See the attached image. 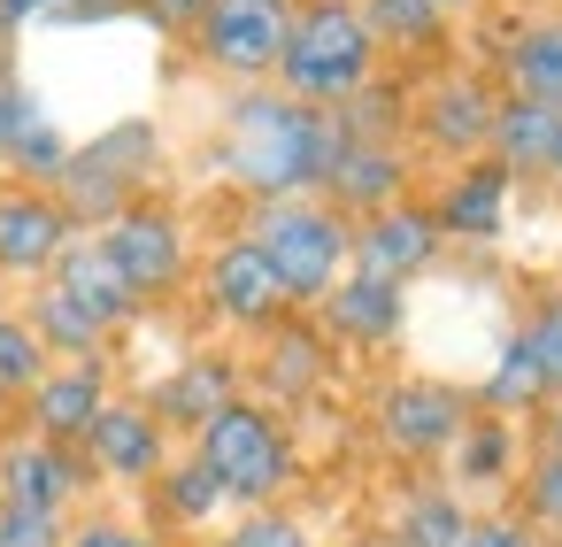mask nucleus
<instances>
[{"label": "nucleus", "instance_id": "f257e3e1", "mask_svg": "<svg viewBox=\"0 0 562 547\" xmlns=\"http://www.w3.org/2000/svg\"><path fill=\"white\" fill-rule=\"evenodd\" d=\"M339 155V116L324 109H301L293 93L278 86H239L224 101V124H216V147L209 163L247 193V201H308L324 186Z\"/></svg>", "mask_w": 562, "mask_h": 547}, {"label": "nucleus", "instance_id": "f03ea898", "mask_svg": "<svg viewBox=\"0 0 562 547\" xmlns=\"http://www.w3.org/2000/svg\"><path fill=\"white\" fill-rule=\"evenodd\" d=\"M378 78V40L362 24L355 0H293V24H285V55L270 70L278 93H293L301 109H347L362 86Z\"/></svg>", "mask_w": 562, "mask_h": 547}, {"label": "nucleus", "instance_id": "7ed1b4c3", "mask_svg": "<svg viewBox=\"0 0 562 547\" xmlns=\"http://www.w3.org/2000/svg\"><path fill=\"white\" fill-rule=\"evenodd\" d=\"M186 455L216 478V493H224L232 509H278V501H285V485L301 478L293 424H285L270 401H255V393H239L232 409H216V416L193 432V447H186Z\"/></svg>", "mask_w": 562, "mask_h": 547}, {"label": "nucleus", "instance_id": "20e7f679", "mask_svg": "<svg viewBox=\"0 0 562 547\" xmlns=\"http://www.w3.org/2000/svg\"><path fill=\"white\" fill-rule=\"evenodd\" d=\"M155 178H162V132H155V116H124V124L70 147V170L55 178V201H63L70 232H101L109 216L147 201Z\"/></svg>", "mask_w": 562, "mask_h": 547}, {"label": "nucleus", "instance_id": "39448f33", "mask_svg": "<svg viewBox=\"0 0 562 547\" xmlns=\"http://www.w3.org/2000/svg\"><path fill=\"white\" fill-rule=\"evenodd\" d=\"M239 232L262 247V263L278 270V286H285L293 309H316V301L347 278L355 224H347L339 209H324L316 193H308V201H255Z\"/></svg>", "mask_w": 562, "mask_h": 547}, {"label": "nucleus", "instance_id": "423d86ee", "mask_svg": "<svg viewBox=\"0 0 562 547\" xmlns=\"http://www.w3.org/2000/svg\"><path fill=\"white\" fill-rule=\"evenodd\" d=\"M101 255H109V270L139 293V309L147 301H170L186 278H193V232H186V216L170 209V201H132L124 216H109L101 232H86Z\"/></svg>", "mask_w": 562, "mask_h": 547}, {"label": "nucleus", "instance_id": "0eeeda50", "mask_svg": "<svg viewBox=\"0 0 562 547\" xmlns=\"http://www.w3.org/2000/svg\"><path fill=\"white\" fill-rule=\"evenodd\" d=\"M470 386H454V378H393L385 393H378V447L393 455V462H408V470H439L447 462V447L462 439V424H470Z\"/></svg>", "mask_w": 562, "mask_h": 547}, {"label": "nucleus", "instance_id": "6e6552de", "mask_svg": "<svg viewBox=\"0 0 562 547\" xmlns=\"http://www.w3.org/2000/svg\"><path fill=\"white\" fill-rule=\"evenodd\" d=\"M193 270H201V301H209V316H216L224 332H239V339H262V332H278V324L293 316L278 270L262 263V247H255L247 232H224Z\"/></svg>", "mask_w": 562, "mask_h": 547}, {"label": "nucleus", "instance_id": "1a4fd4ad", "mask_svg": "<svg viewBox=\"0 0 562 547\" xmlns=\"http://www.w3.org/2000/svg\"><path fill=\"white\" fill-rule=\"evenodd\" d=\"M493 109H501V93H493L485 70H439V78H424V86L408 93V139L454 170V163L485 155Z\"/></svg>", "mask_w": 562, "mask_h": 547}, {"label": "nucleus", "instance_id": "9d476101", "mask_svg": "<svg viewBox=\"0 0 562 547\" xmlns=\"http://www.w3.org/2000/svg\"><path fill=\"white\" fill-rule=\"evenodd\" d=\"M285 24L293 0H209V16L193 24V55L232 86H270L285 55Z\"/></svg>", "mask_w": 562, "mask_h": 547}, {"label": "nucleus", "instance_id": "9b49d317", "mask_svg": "<svg viewBox=\"0 0 562 547\" xmlns=\"http://www.w3.org/2000/svg\"><path fill=\"white\" fill-rule=\"evenodd\" d=\"M78 447H86L93 478H101V485H124V493H147V485L162 478V462L178 455V447H170V432L155 424V409H147L139 393H132V401L116 393V401L93 416V432H86Z\"/></svg>", "mask_w": 562, "mask_h": 547}, {"label": "nucleus", "instance_id": "f8f14e48", "mask_svg": "<svg viewBox=\"0 0 562 547\" xmlns=\"http://www.w3.org/2000/svg\"><path fill=\"white\" fill-rule=\"evenodd\" d=\"M93 485H101V478H93L86 447H55V439H40V432H9V439H0V501L70 516Z\"/></svg>", "mask_w": 562, "mask_h": 547}, {"label": "nucleus", "instance_id": "ddd939ff", "mask_svg": "<svg viewBox=\"0 0 562 547\" xmlns=\"http://www.w3.org/2000/svg\"><path fill=\"white\" fill-rule=\"evenodd\" d=\"M439 255H447V239H439L431 209H424V201H393V209H378V216H362V224H355L347 270L385 278V286H416V278H431V270H439Z\"/></svg>", "mask_w": 562, "mask_h": 547}, {"label": "nucleus", "instance_id": "4468645a", "mask_svg": "<svg viewBox=\"0 0 562 547\" xmlns=\"http://www.w3.org/2000/svg\"><path fill=\"white\" fill-rule=\"evenodd\" d=\"M408 186H416V155H408V147L347 139V132H339V155H331V170H324L316 201H324V209H339L347 224H362V216H378V209H393V201H416Z\"/></svg>", "mask_w": 562, "mask_h": 547}, {"label": "nucleus", "instance_id": "2eb2a0df", "mask_svg": "<svg viewBox=\"0 0 562 547\" xmlns=\"http://www.w3.org/2000/svg\"><path fill=\"white\" fill-rule=\"evenodd\" d=\"M308 316H316V332H324L339 355H385V347H401V332H408V286H385V278L347 270Z\"/></svg>", "mask_w": 562, "mask_h": 547}, {"label": "nucleus", "instance_id": "dca6fc26", "mask_svg": "<svg viewBox=\"0 0 562 547\" xmlns=\"http://www.w3.org/2000/svg\"><path fill=\"white\" fill-rule=\"evenodd\" d=\"M331 370H339V347L316 332V316H301V309H293L278 332H262V339H255V370H247V378L262 386L255 401H270V409L285 416V409L316 401V393L331 386Z\"/></svg>", "mask_w": 562, "mask_h": 547}, {"label": "nucleus", "instance_id": "f3484780", "mask_svg": "<svg viewBox=\"0 0 562 547\" xmlns=\"http://www.w3.org/2000/svg\"><path fill=\"white\" fill-rule=\"evenodd\" d=\"M70 216L47 186H16V178H0V278L9 286H40L63 247H70Z\"/></svg>", "mask_w": 562, "mask_h": 547}, {"label": "nucleus", "instance_id": "a211bd4d", "mask_svg": "<svg viewBox=\"0 0 562 547\" xmlns=\"http://www.w3.org/2000/svg\"><path fill=\"white\" fill-rule=\"evenodd\" d=\"M239 393H247V362H232V355L201 347V355L170 362V370H162V378H155V386H147L139 401L155 409V424H162L170 439H178V432L193 439V432H201V424H209L216 409H232Z\"/></svg>", "mask_w": 562, "mask_h": 547}, {"label": "nucleus", "instance_id": "6ab92c4d", "mask_svg": "<svg viewBox=\"0 0 562 547\" xmlns=\"http://www.w3.org/2000/svg\"><path fill=\"white\" fill-rule=\"evenodd\" d=\"M109 401H116L109 355H93V362H47V378L24 393V432H40L55 447H78Z\"/></svg>", "mask_w": 562, "mask_h": 547}, {"label": "nucleus", "instance_id": "aec40b11", "mask_svg": "<svg viewBox=\"0 0 562 547\" xmlns=\"http://www.w3.org/2000/svg\"><path fill=\"white\" fill-rule=\"evenodd\" d=\"M508 193H516V178H508L493 155H470V163H454V170L439 178V193H431L424 209H431L439 239L485 247V239H501V232H508Z\"/></svg>", "mask_w": 562, "mask_h": 547}, {"label": "nucleus", "instance_id": "412c9836", "mask_svg": "<svg viewBox=\"0 0 562 547\" xmlns=\"http://www.w3.org/2000/svg\"><path fill=\"white\" fill-rule=\"evenodd\" d=\"M524 424L516 416H485V409H470V424H462V439L447 447V485L470 501V493H508L516 478H524Z\"/></svg>", "mask_w": 562, "mask_h": 547}, {"label": "nucleus", "instance_id": "4be33fe9", "mask_svg": "<svg viewBox=\"0 0 562 547\" xmlns=\"http://www.w3.org/2000/svg\"><path fill=\"white\" fill-rule=\"evenodd\" d=\"M47 286H63V293H70V301H78V309H86V316H93V324L109 332V339L139 324V293H132V286H124V278L109 270V255H101V247H93L86 232H78V239L63 247V263L47 270Z\"/></svg>", "mask_w": 562, "mask_h": 547}, {"label": "nucleus", "instance_id": "5701e85b", "mask_svg": "<svg viewBox=\"0 0 562 547\" xmlns=\"http://www.w3.org/2000/svg\"><path fill=\"white\" fill-rule=\"evenodd\" d=\"M501 93L562 116V16H531L501 40Z\"/></svg>", "mask_w": 562, "mask_h": 547}, {"label": "nucleus", "instance_id": "b1692460", "mask_svg": "<svg viewBox=\"0 0 562 547\" xmlns=\"http://www.w3.org/2000/svg\"><path fill=\"white\" fill-rule=\"evenodd\" d=\"M224 493H216V478L193 462V455H170L162 462V478L147 485V524L162 532V539H186V532H216L224 524Z\"/></svg>", "mask_w": 562, "mask_h": 547}, {"label": "nucleus", "instance_id": "393cba45", "mask_svg": "<svg viewBox=\"0 0 562 547\" xmlns=\"http://www.w3.org/2000/svg\"><path fill=\"white\" fill-rule=\"evenodd\" d=\"M554 147H562V116L554 109H531V101H508L501 93V109H493V139H485V155L508 170V178H547L554 170Z\"/></svg>", "mask_w": 562, "mask_h": 547}, {"label": "nucleus", "instance_id": "a878e982", "mask_svg": "<svg viewBox=\"0 0 562 547\" xmlns=\"http://www.w3.org/2000/svg\"><path fill=\"white\" fill-rule=\"evenodd\" d=\"M355 9H362L378 55L424 63V55H447V40H454V16L439 9V0H355Z\"/></svg>", "mask_w": 562, "mask_h": 547}, {"label": "nucleus", "instance_id": "bb28decb", "mask_svg": "<svg viewBox=\"0 0 562 547\" xmlns=\"http://www.w3.org/2000/svg\"><path fill=\"white\" fill-rule=\"evenodd\" d=\"M24 324L40 332V347H47V362H93V355H109V332L63 293V286H32V301H24Z\"/></svg>", "mask_w": 562, "mask_h": 547}, {"label": "nucleus", "instance_id": "cd10ccee", "mask_svg": "<svg viewBox=\"0 0 562 547\" xmlns=\"http://www.w3.org/2000/svg\"><path fill=\"white\" fill-rule=\"evenodd\" d=\"M470 532V501L447 485V478H416L393 509V539L401 547H462Z\"/></svg>", "mask_w": 562, "mask_h": 547}, {"label": "nucleus", "instance_id": "c85d7f7f", "mask_svg": "<svg viewBox=\"0 0 562 547\" xmlns=\"http://www.w3.org/2000/svg\"><path fill=\"white\" fill-rule=\"evenodd\" d=\"M70 147H78V139H70V132L47 116V101L32 93V101H24V116H16L9 170H0V178H16V186H47V193H55V178L70 170Z\"/></svg>", "mask_w": 562, "mask_h": 547}, {"label": "nucleus", "instance_id": "c756f323", "mask_svg": "<svg viewBox=\"0 0 562 547\" xmlns=\"http://www.w3.org/2000/svg\"><path fill=\"white\" fill-rule=\"evenodd\" d=\"M470 401H477L485 416H516V424L547 409V386H539V362H531V347H524L516 332L501 339V355H493V370H485V378L470 386Z\"/></svg>", "mask_w": 562, "mask_h": 547}, {"label": "nucleus", "instance_id": "7c9ffc66", "mask_svg": "<svg viewBox=\"0 0 562 547\" xmlns=\"http://www.w3.org/2000/svg\"><path fill=\"white\" fill-rule=\"evenodd\" d=\"M40 378H47V347H40V332L24 324V309H0V401L16 409Z\"/></svg>", "mask_w": 562, "mask_h": 547}, {"label": "nucleus", "instance_id": "2f4dec72", "mask_svg": "<svg viewBox=\"0 0 562 547\" xmlns=\"http://www.w3.org/2000/svg\"><path fill=\"white\" fill-rule=\"evenodd\" d=\"M516 339L531 347V362H539V386H547V401H562V286H554V293H539V301L524 309Z\"/></svg>", "mask_w": 562, "mask_h": 547}, {"label": "nucleus", "instance_id": "473e14b6", "mask_svg": "<svg viewBox=\"0 0 562 547\" xmlns=\"http://www.w3.org/2000/svg\"><path fill=\"white\" fill-rule=\"evenodd\" d=\"M516 516L547 539H562V462L554 455H531L524 478H516Z\"/></svg>", "mask_w": 562, "mask_h": 547}, {"label": "nucleus", "instance_id": "72a5a7b5", "mask_svg": "<svg viewBox=\"0 0 562 547\" xmlns=\"http://www.w3.org/2000/svg\"><path fill=\"white\" fill-rule=\"evenodd\" d=\"M216 547H316V532L301 516H285V509H239L216 532Z\"/></svg>", "mask_w": 562, "mask_h": 547}, {"label": "nucleus", "instance_id": "f704fd0d", "mask_svg": "<svg viewBox=\"0 0 562 547\" xmlns=\"http://www.w3.org/2000/svg\"><path fill=\"white\" fill-rule=\"evenodd\" d=\"M63 547H178V539H162L155 524H132V516H70V532H63Z\"/></svg>", "mask_w": 562, "mask_h": 547}, {"label": "nucleus", "instance_id": "c9c22d12", "mask_svg": "<svg viewBox=\"0 0 562 547\" xmlns=\"http://www.w3.org/2000/svg\"><path fill=\"white\" fill-rule=\"evenodd\" d=\"M70 516H47V509H24V501H0V547H63Z\"/></svg>", "mask_w": 562, "mask_h": 547}, {"label": "nucleus", "instance_id": "e433bc0d", "mask_svg": "<svg viewBox=\"0 0 562 547\" xmlns=\"http://www.w3.org/2000/svg\"><path fill=\"white\" fill-rule=\"evenodd\" d=\"M462 547H547V532H531L516 509H470Z\"/></svg>", "mask_w": 562, "mask_h": 547}, {"label": "nucleus", "instance_id": "4c0bfd02", "mask_svg": "<svg viewBox=\"0 0 562 547\" xmlns=\"http://www.w3.org/2000/svg\"><path fill=\"white\" fill-rule=\"evenodd\" d=\"M139 16L155 32H170V40H193V24L209 16V0H139Z\"/></svg>", "mask_w": 562, "mask_h": 547}, {"label": "nucleus", "instance_id": "58836bf2", "mask_svg": "<svg viewBox=\"0 0 562 547\" xmlns=\"http://www.w3.org/2000/svg\"><path fill=\"white\" fill-rule=\"evenodd\" d=\"M24 101H32V86H24L16 70H0V170H9V139H16V116H24Z\"/></svg>", "mask_w": 562, "mask_h": 547}, {"label": "nucleus", "instance_id": "ea45409f", "mask_svg": "<svg viewBox=\"0 0 562 547\" xmlns=\"http://www.w3.org/2000/svg\"><path fill=\"white\" fill-rule=\"evenodd\" d=\"M531 455H554L562 462V401H547V424H539V447Z\"/></svg>", "mask_w": 562, "mask_h": 547}, {"label": "nucleus", "instance_id": "a19ab883", "mask_svg": "<svg viewBox=\"0 0 562 547\" xmlns=\"http://www.w3.org/2000/svg\"><path fill=\"white\" fill-rule=\"evenodd\" d=\"M0 70H16V40L9 32H0Z\"/></svg>", "mask_w": 562, "mask_h": 547}, {"label": "nucleus", "instance_id": "79ce46f5", "mask_svg": "<svg viewBox=\"0 0 562 547\" xmlns=\"http://www.w3.org/2000/svg\"><path fill=\"white\" fill-rule=\"evenodd\" d=\"M355 547H401V539H393V532H370V539H355Z\"/></svg>", "mask_w": 562, "mask_h": 547}, {"label": "nucleus", "instance_id": "37998d69", "mask_svg": "<svg viewBox=\"0 0 562 547\" xmlns=\"http://www.w3.org/2000/svg\"><path fill=\"white\" fill-rule=\"evenodd\" d=\"M547 186H554V193H562V147H554V170H547Z\"/></svg>", "mask_w": 562, "mask_h": 547}, {"label": "nucleus", "instance_id": "c03bdc74", "mask_svg": "<svg viewBox=\"0 0 562 547\" xmlns=\"http://www.w3.org/2000/svg\"><path fill=\"white\" fill-rule=\"evenodd\" d=\"M439 9H447V16H454V9H470V0H439Z\"/></svg>", "mask_w": 562, "mask_h": 547}, {"label": "nucleus", "instance_id": "a18cd8bd", "mask_svg": "<svg viewBox=\"0 0 562 547\" xmlns=\"http://www.w3.org/2000/svg\"><path fill=\"white\" fill-rule=\"evenodd\" d=\"M0 416H9V401H0Z\"/></svg>", "mask_w": 562, "mask_h": 547}]
</instances>
